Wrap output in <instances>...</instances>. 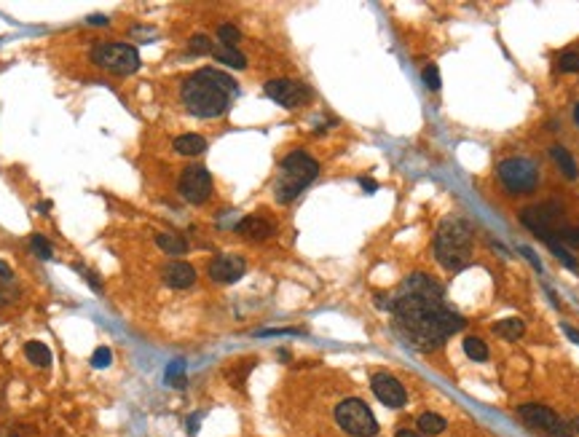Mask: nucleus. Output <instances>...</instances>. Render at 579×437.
<instances>
[{"mask_svg": "<svg viewBox=\"0 0 579 437\" xmlns=\"http://www.w3.org/2000/svg\"><path fill=\"white\" fill-rule=\"evenodd\" d=\"M389 309L408 341L424 352L438 349L453 333L464 330V319L453 314L451 309H445L440 284L424 274H413L405 279L402 290L389 303Z\"/></svg>", "mask_w": 579, "mask_h": 437, "instance_id": "nucleus-1", "label": "nucleus"}, {"mask_svg": "<svg viewBox=\"0 0 579 437\" xmlns=\"http://www.w3.org/2000/svg\"><path fill=\"white\" fill-rule=\"evenodd\" d=\"M236 94V80L215 67H201L182 80L180 100L196 119H218L228 110L231 97Z\"/></svg>", "mask_w": 579, "mask_h": 437, "instance_id": "nucleus-2", "label": "nucleus"}, {"mask_svg": "<svg viewBox=\"0 0 579 437\" xmlns=\"http://www.w3.org/2000/svg\"><path fill=\"white\" fill-rule=\"evenodd\" d=\"M435 258L448 271H461L472 260V234L469 225L461 218H445L440 223L435 241H432Z\"/></svg>", "mask_w": 579, "mask_h": 437, "instance_id": "nucleus-3", "label": "nucleus"}, {"mask_svg": "<svg viewBox=\"0 0 579 437\" xmlns=\"http://www.w3.org/2000/svg\"><path fill=\"white\" fill-rule=\"evenodd\" d=\"M317 175H320V164H317L314 156H309L306 151L287 153L279 164V178L274 182L277 201H282V204L293 201L298 194H303V188L317 178Z\"/></svg>", "mask_w": 579, "mask_h": 437, "instance_id": "nucleus-4", "label": "nucleus"}, {"mask_svg": "<svg viewBox=\"0 0 579 437\" xmlns=\"http://www.w3.org/2000/svg\"><path fill=\"white\" fill-rule=\"evenodd\" d=\"M336 421L338 427L352 437H376L379 435V421L373 416V411L357 397L343 400L336 408Z\"/></svg>", "mask_w": 579, "mask_h": 437, "instance_id": "nucleus-5", "label": "nucleus"}, {"mask_svg": "<svg viewBox=\"0 0 579 437\" xmlns=\"http://www.w3.org/2000/svg\"><path fill=\"white\" fill-rule=\"evenodd\" d=\"M496 175H499L504 191L510 194H534L537 185H539V169L531 159H504L496 166Z\"/></svg>", "mask_w": 579, "mask_h": 437, "instance_id": "nucleus-6", "label": "nucleus"}, {"mask_svg": "<svg viewBox=\"0 0 579 437\" xmlns=\"http://www.w3.org/2000/svg\"><path fill=\"white\" fill-rule=\"evenodd\" d=\"M520 424L531 432H537L542 437H571V424L560 421V416L555 411H550L547 405H537V402H528V405H520L518 408Z\"/></svg>", "mask_w": 579, "mask_h": 437, "instance_id": "nucleus-7", "label": "nucleus"}, {"mask_svg": "<svg viewBox=\"0 0 579 437\" xmlns=\"http://www.w3.org/2000/svg\"><path fill=\"white\" fill-rule=\"evenodd\" d=\"M92 60L116 76H132L140 70V54L129 43H102L92 49Z\"/></svg>", "mask_w": 579, "mask_h": 437, "instance_id": "nucleus-8", "label": "nucleus"}, {"mask_svg": "<svg viewBox=\"0 0 579 437\" xmlns=\"http://www.w3.org/2000/svg\"><path fill=\"white\" fill-rule=\"evenodd\" d=\"M563 218V207L560 204H531V207H526L523 212H520V223L531 231V234H537L539 239H547L553 237V234H558V228H555V223Z\"/></svg>", "mask_w": 579, "mask_h": 437, "instance_id": "nucleus-9", "label": "nucleus"}, {"mask_svg": "<svg viewBox=\"0 0 579 437\" xmlns=\"http://www.w3.org/2000/svg\"><path fill=\"white\" fill-rule=\"evenodd\" d=\"M178 191H180V196L188 204H204L212 196V175L207 172V166L191 164V166L182 169Z\"/></svg>", "mask_w": 579, "mask_h": 437, "instance_id": "nucleus-10", "label": "nucleus"}, {"mask_svg": "<svg viewBox=\"0 0 579 437\" xmlns=\"http://www.w3.org/2000/svg\"><path fill=\"white\" fill-rule=\"evenodd\" d=\"M263 92H266V97H268V100H274L277 105L287 108V110H295V108H300V105H306V102L311 100L309 86H303V83H298V80H290V78L268 80V83L263 86Z\"/></svg>", "mask_w": 579, "mask_h": 437, "instance_id": "nucleus-11", "label": "nucleus"}, {"mask_svg": "<svg viewBox=\"0 0 579 437\" xmlns=\"http://www.w3.org/2000/svg\"><path fill=\"white\" fill-rule=\"evenodd\" d=\"M244 271H247V263L239 255H218V258L209 260V266H207L209 279L218 282V284H234V282H239L244 277Z\"/></svg>", "mask_w": 579, "mask_h": 437, "instance_id": "nucleus-12", "label": "nucleus"}, {"mask_svg": "<svg viewBox=\"0 0 579 437\" xmlns=\"http://www.w3.org/2000/svg\"><path fill=\"white\" fill-rule=\"evenodd\" d=\"M370 389H373V395H376L386 408H402V405L408 402L405 386H402L395 376H389V373H376V376L370 378Z\"/></svg>", "mask_w": 579, "mask_h": 437, "instance_id": "nucleus-13", "label": "nucleus"}, {"mask_svg": "<svg viewBox=\"0 0 579 437\" xmlns=\"http://www.w3.org/2000/svg\"><path fill=\"white\" fill-rule=\"evenodd\" d=\"M164 282H166L169 287H175V290H185V287H191V284L196 282V268H193L191 263L175 260V263H169V266L164 268Z\"/></svg>", "mask_w": 579, "mask_h": 437, "instance_id": "nucleus-14", "label": "nucleus"}, {"mask_svg": "<svg viewBox=\"0 0 579 437\" xmlns=\"http://www.w3.org/2000/svg\"><path fill=\"white\" fill-rule=\"evenodd\" d=\"M236 234H241L244 239H252V241H263L274 234V223L260 218V215H250L236 223Z\"/></svg>", "mask_w": 579, "mask_h": 437, "instance_id": "nucleus-15", "label": "nucleus"}, {"mask_svg": "<svg viewBox=\"0 0 579 437\" xmlns=\"http://www.w3.org/2000/svg\"><path fill=\"white\" fill-rule=\"evenodd\" d=\"M156 244H159V250H164L166 255H175V258H180V255L188 252V241H185V237L172 234V231L159 234V237H156Z\"/></svg>", "mask_w": 579, "mask_h": 437, "instance_id": "nucleus-16", "label": "nucleus"}, {"mask_svg": "<svg viewBox=\"0 0 579 437\" xmlns=\"http://www.w3.org/2000/svg\"><path fill=\"white\" fill-rule=\"evenodd\" d=\"M175 151L180 156H201L207 151V139L201 135H180L175 139Z\"/></svg>", "mask_w": 579, "mask_h": 437, "instance_id": "nucleus-17", "label": "nucleus"}, {"mask_svg": "<svg viewBox=\"0 0 579 437\" xmlns=\"http://www.w3.org/2000/svg\"><path fill=\"white\" fill-rule=\"evenodd\" d=\"M496 336H501L504 341H518L523 333H526V325L520 322V319L510 317V319H499L494 327H491Z\"/></svg>", "mask_w": 579, "mask_h": 437, "instance_id": "nucleus-18", "label": "nucleus"}, {"mask_svg": "<svg viewBox=\"0 0 579 437\" xmlns=\"http://www.w3.org/2000/svg\"><path fill=\"white\" fill-rule=\"evenodd\" d=\"M24 357L30 359L33 365H38V368H49L51 365V352L40 341H27L24 343Z\"/></svg>", "mask_w": 579, "mask_h": 437, "instance_id": "nucleus-19", "label": "nucleus"}, {"mask_svg": "<svg viewBox=\"0 0 579 437\" xmlns=\"http://www.w3.org/2000/svg\"><path fill=\"white\" fill-rule=\"evenodd\" d=\"M212 54H215V60H218V62L228 65V67H234V70H244V67H247V60H244V54H241L239 49H231V46H218Z\"/></svg>", "mask_w": 579, "mask_h": 437, "instance_id": "nucleus-20", "label": "nucleus"}, {"mask_svg": "<svg viewBox=\"0 0 579 437\" xmlns=\"http://www.w3.org/2000/svg\"><path fill=\"white\" fill-rule=\"evenodd\" d=\"M550 156L555 159V164H558V169L566 175L569 180L577 178V164H574V159H571V153L566 151V148H560V145H555L553 151H550Z\"/></svg>", "mask_w": 579, "mask_h": 437, "instance_id": "nucleus-21", "label": "nucleus"}, {"mask_svg": "<svg viewBox=\"0 0 579 437\" xmlns=\"http://www.w3.org/2000/svg\"><path fill=\"white\" fill-rule=\"evenodd\" d=\"M416 424H419V429L424 435H440L448 427V421L440 416V413H421Z\"/></svg>", "mask_w": 579, "mask_h": 437, "instance_id": "nucleus-22", "label": "nucleus"}, {"mask_svg": "<svg viewBox=\"0 0 579 437\" xmlns=\"http://www.w3.org/2000/svg\"><path fill=\"white\" fill-rule=\"evenodd\" d=\"M542 241H544V244L550 247V252H553V255H555V258H558L560 263L566 266V268H571V271H577V268H579V266H577V260H574V258H571V255H569V252H566V247L560 244V241H558V237H555V234H553V237H547V239H542Z\"/></svg>", "mask_w": 579, "mask_h": 437, "instance_id": "nucleus-23", "label": "nucleus"}, {"mask_svg": "<svg viewBox=\"0 0 579 437\" xmlns=\"http://www.w3.org/2000/svg\"><path fill=\"white\" fill-rule=\"evenodd\" d=\"M464 352H467V357L475 359V362H485L488 359V346L480 338H464Z\"/></svg>", "mask_w": 579, "mask_h": 437, "instance_id": "nucleus-24", "label": "nucleus"}, {"mask_svg": "<svg viewBox=\"0 0 579 437\" xmlns=\"http://www.w3.org/2000/svg\"><path fill=\"white\" fill-rule=\"evenodd\" d=\"M30 250H33L40 260H51V255H54V252H51V241L46 237H40V234H33V237H30Z\"/></svg>", "mask_w": 579, "mask_h": 437, "instance_id": "nucleus-25", "label": "nucleus"}, {"mask_svg": "<svg viewBox=\"0 0 579 437\" xmlns=\"http://www.w3.org/2000/svg\"><path fill=\"white\" fill-rule=\"evenodd\" d=\"M218 38H220V43H223V46H231V49H236V43L241 40V33L236 30V27H234V24H228V22H225V24H220V27H218Z\"/></svg>", "mask_w": 579, "mask_h": 437, "instance_id": "nucleus-26", "label": "nucleus"}, {"mask_svg": "<svg viewBox=\"0 0 579 437\" xmlns=\"http://www.w3.org/2000/svg\"><path fill=\"white\" fill-rule=\"evenodd\" d=\"M185 362L182 359H175L169 368H166V384L169 386H185Z\"/></svg>", "mask_w": 579, "mask_h": 437, "instance_id": "nucleus-27", "label": "nucleus"}, {"mask_svg": "<svg viewBox=\"0 0 579 437\" xmlns=\"http://www.w3.org/2000/svg\"><path fill=\"white\" fill-rule=\"evenodd\" d=\"M188 49H191L193 54H209V51H215L212 40L207 38V35H193V38H191V43H188Z\"/></svg>", "mask_w": 579, "mask_h": 437, "instance_id": "nucleus-28", "label": "nucleus"}, {"mask_svg": "<svg viewBox=\"0 0 579 437\" xmlns=\"http://www.w3.org/2000/svg\"><path fill=\"white\" fill-rule=\"evenodd\" d=\"M560 70H563V73H579V54L577 51H566V54H560Z\"/></svg>", "mask_w": 579, "mask_h": 437, "instance_id": "nucleus-29", "label": "nucleus"}, {"mask_svg": "<svg viewBox=\"0 0 579 437\" xmlns=\"http://www.w3.org/2000/svg\"><path fill=\"white\" fill-rule=\"evenodd\" d=\"M110 362H113V352H110L107 346L94 349V354H92V365H94V368H107Z\"/></svg>", "mask_w": 579, "mask_h": 437, "instance_id": "nucleus-30", "label": "nucleus"}, {"mask_svg": "<svg viewBox=\"0 0 579 437\" xmlns=\"http://www.w3.org/2000/svg\"><path fill=\"white\" fill-rule=\"evenodd\" d=\"M558 241L560 244H571V247H579V228H558Z\"/></svg>", "mask_w": 579, "mask_h": 437, "instance_id": "nucleus-31", "label": "nucleus"}, {"mask_svg": "<svg viewBox=\"0 0 579 437\" xmlns=\"http://www.w3.org/2000/svg\"><path fill=\"white\" fill-rule=\"evenodd\" d=\"M424 83H426L432 92H438L440 89V70L435 65H426V67H424Z\"/></svg>", "mask_w": 579, "mask_h": 437, "instance_id": "nucleus-32", "label": "nucleus"}, {"mask_svg": "<svg viewBox=\"0 0 579 437\" xmlns=\"http://www.w3.org/2000/svg\"><path fill=\"white\" fill-rule=\"evenodd\" d=\"M76 271H78L80 277H86V282H89V284H92V287H94L97 293H102V282H100V277H94V274H92L89 268H83V266H76Z\"/></svg>", "mask_w": 579, "mask_h": 437, "instance_id": "nucleus-33", "label": "nucleus"}, {"mask_svg": "<svg viewBox=\"0 0 579 437\" xmlns=\"http://www.w3.org/2000/svg\"><path fill=\"white\" fill-rule=\"evenodd\" d=\"M17 298H19V293H17V290H11V287H0V306H8V303H14Z\"/></svg>", "mask_w": 579, "mask_h": 437, "instance_id": "nucleus-34", "label": "nucleus"}, {"mask_svg": "<svg viewBox=\"0 0 579 437\" xmlns=\"http://www.w3.org/2000/svg\"><path fill=\"white\" fill-rule=\"evenodd\" d=\"M520 252H523V255H526V258L531 260V266H534V268H537V271H542V263H539V258H537V255H534V252H531V250H528V247H520Z\"/></svg>", "mask_w": 579, "mask_h": 437, "instance_id": "nucleus-35", "label": "nucleus"}, {"mask_svg": "<svg viewBox=\"0 0 579 437\" xmlns=\"http://www.w3.org/2000/svg\"><path fill=\"white\" fill-rule=\"evenodd\" d=\"M11 277H14V274H11L8 263H6V260H0V279H3V282H11Z\"/></svg>", "mask_w": 579, "mask_h": 437, "instance_id": "nucleus-36", "label": "nucleus"}, {"mask_svg": "<svg viewBox=\"0 0 579 437\" xmlns=\"http://www.w3.org/2000/svg\"><path fill=\"white\" fill-rule=\"evenodd\" d=\"M360 182H362V188H365L368 194H373V191H376V182H373V180H360Z\"/></svg>", "mask_w": 579, "mask_h": 437, "instance_id": "nucleus-37", "label": "nucleus"}, {"mask_svg": "<svg viewBox=\"0 0 579 437\" xmlns=\"http://www.w3.org/2000/svg\"><path fill=\"white\" fill-rule=\"evenodd\" d=\"M395 437H419V432H411V429H399Z\"/></svg>", "mask_w": 579, "mask_h": 437, "instance_id": "nucleus-38", "label": "nucleus"}, {"mask_svg": "<svg viewBox=\"0 0 579 437\" xmlns=\"http://www.w3.org/2000/svg\"><path fill=\"white\" fill-rule=\"evenodd\" d=\"M89 22H92V24H105L107 17H89Z\"/></svg>", "mask_w": 579, "mask_h": 437, "instance_id": "nucleus-39", "label": "nucleus"}, {"mask_svg": "<svg viewBox=\"0 0 579 437\" xmlns=\"http://www.w3.org/2000/svg\"><path fill=\"white\" fill-rule=\"evenodd\" d=\"M566 333H569V336H571V338H574V341H577V343H579V333H577V330H571V327H566Z\"/></svg>", "mask_w": 579, "mask_h": 437, "instance_id": "nucleus-40", "label": "nucleus"}, {"mask_svg": "<svg viewBox=\"0 0 579 437\" xmlns=\"http://www.w3.org/2000/svg\"><path fill=\"white\" fill-rule=\"evenodd\" d=\"M574 123L579 126V102H577V108H574Z\"/></svg>", "mask_w": 579, "mask_h": 437, "instance_id": "nucleus-41", "label": "nucleus"}, {"mask_svg": "<svg viewBox=\"0 0 579 437\" xmlns=\"http://www.w3.org/2000/svg\"><path fill=\"white\" fill-rule=\"evenodd\" d=\"M571 429H577V432H579V418H574V424H571Z\"/></svg>", "mask_w": 579, "mask_h": 437, "instance_id": "nucleus-42", "label": "nucleus"}]
</instances>
